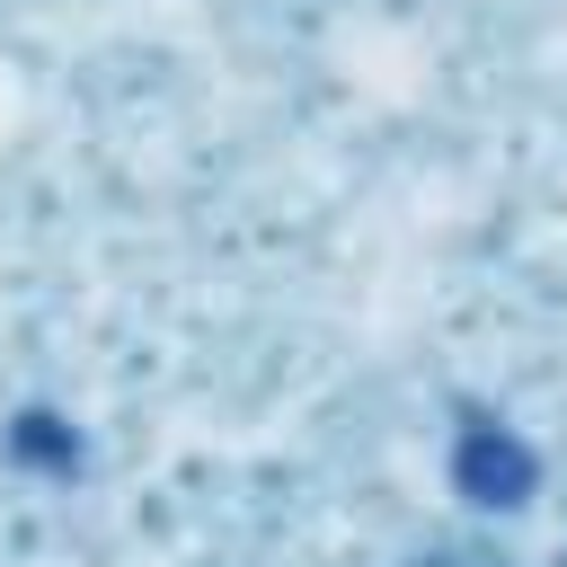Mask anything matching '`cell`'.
<instances>
[{
  "mask_svg": "<svg viewBox=\"0 0 567 567\" xmlns=\"http://www.w3.org/2000/svg\"><path fill=\"white\" fill-rule=\"evenodd\" d=\"M532 478H540V461H532L505 425H470V434H461V452H452V487H461V496H478V505H523V496H532Z\"/></svg>",
  "mask_w": 567,
  "mask_h": 567,
  "instance_id": "6da1fadb",
  "label": "cell"
},
{
  "mask_svg": "<svg viewBox=\"0 0 567 567\" xmlns=\"http://www.w3.org/2000/svg\"><path fill=\"white\" fill-rule=\"evenodd\" d=\"M27 461H71V434H53V416H18V434H9Z\"/></svg>",
  "mask_w": 567,
  "mask_h": 567,
  "instance_id": "7a4b0ae2",
  "label": "cell"
}]
</instances>
